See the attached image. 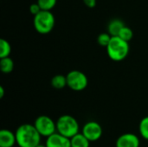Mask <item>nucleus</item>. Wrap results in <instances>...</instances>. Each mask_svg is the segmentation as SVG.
I'll return each instance as SVG.
<instances>
[{
    "label": "nucleus",
    "mask_w": 148,
    "mask_h": 147,
    "mask_svg": "<svg viewBox=\"0 0 148 147\" xmlns=\"http://www.w3.org/2000/svg\"><path fill=\"white\" fill-rule=\"evenodd\" d=\"M83 3L88 8H94L96 5V0H83Z\"/></svg>",
    "instance_id": "obj_21"
},
{
    "label": "nucleus",
    "mask_w": 148,
    "mask_h": 147,
    "mask_svg": "<svg viewBox=\"0 0 148 147\" xmlns=\"http://www.w3.org/2000/svg\"><path fill=\"white\" fill-rule=\"evenodd\" d=\"M67 86L74 91H82L88 86L86 75L79 70H72L67 75Z\"/></svg>",
    "instance_id": "obj_6"
},
{
    "label": "nucleus",
    "mask_w": 148,
    "mask_h": 147,
    "mask_svg": "<svg viewBox=\"0 0 148 147\" xmlns=\"http://www.w3.org/2000/svg\"><path fill=\"white\" fill-rule=\"evenodd\" d=\"M57 0H37L42 10H51L56 4Z\"/></svg>",
    "instance_id": "obj_18"
},
{
    "label": "nucleus",
    "mask_w": 148,
    "mask_h": 147,
    "mask_svg": "<svg viewBox=\"0 0 148 147\" xmlns=\"http://www.w3.org/2000/svg\"><path fill=\"white\" fill-rule=\"evenodd\" d=\"M82 133L90 142H95L101 138L103 130L98 122L88 121L83 126Z\"/></svg>",
    "instance_id": "obj_7"
},
{
    "label": "nucleus",
    "mask_w": 148,
    "mask_h": 147,
    "mask_svg": "<svg viewBox=\"0 0 148 147\" xmlns=\"http://www.w3.org/2000/svg\"><path fill=\"white\" fill-rule=\"evenodd\" d=\"M56 23L55 16L50 10H41L34 16V27L40 34L49 33Z\"/></svg>",
    "instance_id": "obj_4"
},
{
    "label": "nucleus",
    "mask_w": 148,
    "mask_h": 147,
    "mask_svg": "<svg viewBox=\"0 0 148 147\" xmlns=\"http://www.w3.org/2000/svg\"><path fill=\"white\" fill-rule=\"evenodd\" d=\"M16 145L19 147H36L41 144V134L34 125L23 124L15 132Z\"/></svg>",
    "instance_id": "obj_1"
},
{
    "label": "nucleus",
    "mask_w": 148,
    "mask_h": 147,
    "mask_svg": "<svg viewBox=\"0 0 148 147\" xmlns=\"http://www.w3.org/2000/svg\"><path fill=\"white\" fill-rule=\"evenodd\" d=\"M0 67H1V71L3 73L9 74L10 72H12V70L14 68V62L9 56L0 58Z\"/></svg>",
    "instance_id": "obj_13"
},
{
    "label": "nucleus",
    "mask_w": 148,
    "mask_h": 147,
    "mask_svg": "<svg viewBox=\"0 0 148 147\" xmlns=\"http://www.w3.org/2000/svg\"><path fill=\"white\" fill-rule=\"evenodd\" d=\"M16 145L15 133L9 129H2L0 131V147H14Z\"/></svg>",
    "instance_id": "obj_10"
},
{
    "label": "nucleus",
    "mask_w": 148,
    "mask_h": 147,
    "mask_svg": "<svg viewBox=\"0 0 148 147\" xmlns=\"http://www.w3.org/2000/svg\"><path fill=\"white\" fill-rule=\"evenodd\" d=\"M41 10H42V9H41L40 5L38 4V3H32V4L29 6V11H30V13H31L32 15H34V16H36V14H38Z\"/></svg>",
    "instance_id": "obj_20"
},
{
    "label": "nucleus",
    "mask_w": 148,
    "mask_h": 147,
    "mask_svg": "<svg viewBox=\"0 0 148 147\" xmlns=\"http://www.w3.org/2000/svg\"><path fill=\"white\" fill-rule=\"evenodd\" d=\"M71 147H89L90 141L83 135L82 133H78L70 138Z\"/></svg>",
    "instance_id": "obj_11"
},
{
    "label": "nucleus",
    "mask_w": 148,
    "mask_h": 147,
    "mask_svg": "<svg viewBox=\"0 0 148 147\" xmlns=\"http://www.w3.org/2000/svg\"><path fill=\"white\" fill-rule=\"evenodd\" d=\"M10 51L11 47L9 42L5 39H0V58L9 56Z\"/></svg>",
    "instance_id": "obj_15"
},
{
    "label": "nucleus",
    "mask_w": 148,
    "mask_h": 147,
    "mask_svg": "<svg viewBox=\"0 0 148 147\" xmlns=\"http://www.w3.org/2000/svg\"><path fill=\"white\" fill-rule=\"evenodd\" d=\"M34 126L42 137L48 138L56 132V122L47 115L38 116L34 122Z\"/></svg>",
    "instance_id": "obj_5"
},
{
    "label": "nucleus",
    "mask_w": 148,
    "mask_h": 147,
    "mask_svg": "<svg viewBox=\"0 0 148 147\" xmlns=\"http://www.w3.org/2000/svg\"><path fill=\"white\" fill-rule=\"evenodd\" d=\"M118 36H120L121 39H123V40H125L127 42H129V41L132 40L133 36H134V32H133V30L129 27L125 25L123 27V29L121 30V32H120Z\"/></svg>",
    "instance_id": "obj_17"
},
{
    "label": "nucleus",
    "mask_w": 148,
    "mask_h": 147,
    "mask_svg": "<svg viewBox=\"0 0 148 147\" xmlns=\"http://www.w3.org/2000/svg\"><path fill=\"white\" fill-rule=\"evenodd\" d=\"M36 147H47L46 146V145H42V144H39L38 146Z\"/></svg>",
    "instance_id": "obj_23"
},
{
    "label": "nucleus",
    "mask_w": 148,
    "mask_h": 147,
    "mask_svg": "<svg viewBox=\"0 0 148 147\" xmlns=\"http://www.w3.org/2000/svg\"><path fill=\"white\" fill-rule=\"evenodd\" d=\"M139 132L140 136L148 140V116L143 118L139 125Z\"/></svg>",
    "instance_id": "obj_16"
},
{
    "label": "nucleus",
    "mask_w": 148,
    "mask_h": 147,
    "mask_svg": "<svg viewBox=\"0 0 148 147\" xmlns=\"http://www.w3.org/2000/svg\"><path fill=\"white\" fill-rule=\"evenodd\" d=\"M124 26H125V23L121 19H113L112 21H110L108 26V33L112 36H118L121 30L123 29Z\"/></svg>",
    "instance_id": "obj_12"
},
{
    "label": "nucleus",
    "mask_w": 148,
    "mask_h": 147,
    "mask_svg": "<svg viewBox=\"0 0 148 147\" xmlns=\"http://www.w3.org/2000/svg\"><path fill=\"white\" fill-rule=\"evenodd\" d=\"M17 147H19V146H17Z\"/></svg>",
    "instance_id": "obj_24"
},
{
    "label": "nucleus",
    "mask_w": 148,
    "mask_h": 147,
    "mask_svg": "<svg viewBox=\"0 0 148 147\" xmlns=\"http://www.w3.org/2000/svg\"><path fill=\"white\" fill-rule=\"evenodd\" d=\"M112 38V36L108 32V33H101L97 37V42L98 43L101 45V46H103V47H106L108 45L110 40Z\"/></svg>",
    "instance_id": "obj_19"
},
{
    "label": "nucleus",
    "mask_w": 148,
    "mask_h": 147,
    "mask_svg": "<svg viewBox=\"0 0 148 147\" xmlns=\"http://www.w3.org/2000/svg\"><path fill=\"white\" fill-rule=\"evenodd\" d=\"M107 53L109 58L114 62L124 60L129 53L128 42L121 39L120 36H112L107 46Z\"/></svg>",
    "instance_id": "obj_2"
},
{
    "label": "nucleus",
    "mask_w": 148,
    "mask_h": 147,
    "mask_svg": "<svg viewBox=\"0 0 148 147\" xmlns=\"http://www.w3.org/2000/svg\"><path fill=\"white\" fill-rule=\"evenodd\" d=\"M45 145L47 147H71V142L69 138L56 132L47 138Z\"/></svg>",
    "instance_id": "obj_9"
},
{
    "label": "nucleus",
    "mask_w": 148,
    "mask_h": 147,
    "mask_svg": "<svg viewBox=\"0 0 148 147\" xmlns=\"http://www.w3.org/2000/svg\"><path fill=\"white\" fill-rule=\"evenodd\" d=\"M79 129L80 126L77 120L71 115H62L56 120V132L67 138L70 139L77 134Z\"/></svg>",
    "instance_id": "obj_3"
},
{
    "label": "nucleus",
    "mask_w": 148,
    "mask_h": 147,
    "mask_svg": "<svg viewBox=\"0 0 148 147\" xmlns=\"http://www.w3.org/2000/svg\"><path fill=\"white\" fill-rule=\"evenodd\" d=\"M140 138L131 133H127L119 136L115 142V147H140Z\"/></svg>",
    "instance_id": "obj_8"
},
{
    "label": "nucleus",
    "mask_w": 148,
    "mask_h": 147,
    "mask_svg": "<svg viewBox=\"0 0 148 147\" xmlns=\"http://www.w3.org/2000/svg\"><path fill=\"white\" fill-rule=\"evenodd\" d=\"M3 94H4V89L3 87H0V99L3 97Z\"/></svg>",
    "instance_id": "obj_22"
},
{
    "label": "nucleus",
    "mask_w": 148,
    "mask_h": 147,
    "mask_svg": "<svg viewBox=\"0 0 148 147\" xmlns=\"http://www.w3.org/2000/svg\"><path fill=\"white\" fill-rule=\"evenodd\" d=\"M51 85L54 88L62 89L67 86V77L62 75H56L52 78Z\"/></svg>",
    "instance_id": "obj_14"
}]
</instances>
